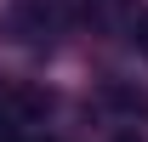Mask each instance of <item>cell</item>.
<instances>
[{
    "instance_id": "4",
    "label": "cell",
    "mask_w": 148,
    "mask_h": 142,
    "mask_svg": "<svg viewBox=\"0 0 148 142\" xmlns=\"http://www.w3.org/2000/svg\"><path fill=\"white\" fill-rule=\"evenodd\" d=\"M120 142H137V137H131V131H125V137H120Z\"/></svg>"
},
{
    "instance_id": "1",
    "label": "cell",
    "mask_w": 148,
    "mask_h": 142,
    "mask_svg": "<svg viewBox=\"0 0 148 142\" xmlns=\"http://www.w3.org/2000/svg\"><path fill=\"white\" fill-rule=\"evenodd\" d=\"M57 12L51 0H23L17 6V29H23V40H51V29H57Z\"/></svg>"
},
{
    "instance_id": "3",
    "label": "cell",
    "mask_w": 148,
    "mask_h": 142,
    "mask_svg": "<svg viewBox=\"0 0 148 142\" xmlns=\"http://www.w3.org/2000/svg\"><path fill=\"white\" fill-rule=\"evenodd\" d=\"M131 46L148 57V12H137V17H131Z\"/></svg>"
},
{
    "instance_id": "2",
    "label": "cell",
    "mask_w": 148,
    "mask_h": 142,
    "mask_svg": "<svg viewBox=\"0 0 148 142\" xmlns=\"http://www.w3.org/2000/svg\"><path fill=\"white\" fill-rule=\"evenodd\" d=\"M108 102L125 108V114H143V97H137V91H125V85H108Z\"/></svg>"
}]
</instances>
